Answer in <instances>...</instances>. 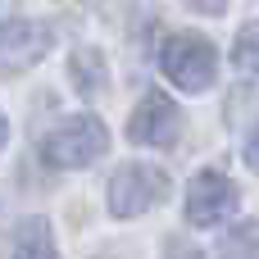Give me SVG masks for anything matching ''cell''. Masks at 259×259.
Listing matches in <instances>:
<instances>
[{
    "label": "cell",
    "mask_w": 259,
    "mask_h": 259,
    "mask_svg": "<svg viewBox=\"0 0 259 259\" xmlns=\"http://www.w3.org/2000/svg\"><path fill=\"white\" fill-rule=\"evenodd\" d=\"M105 146H109L105 123H100L96 114H73V118H64L55 132L41 137V159H46L50 168H82V164L100 159Z\"/></svg>",
    "instance_id": "cell-1"
},
{
    "label": "cell",
    "mask_w": 259,
    "mask_h": 259,
    "mask_svg": "<svg viewBox=\"0 0 259 259\" xmlns=\"http://www.w3.org/2000/svg\"><path fill=\"white\" fill-rule=\"evenodd\" d=\"M159 68H164V77H168L173 87H182V91H209L214 77H219V50H214L205 36H196V32H178V36L164 41Z\"/></svg>",
    "instance_id": "cell-2"
},
{
    "label": "cell",
    "mask_w": 259,
    "mask_h": 259,
    "mask_svg": "<svg viewBox=\"0 0 259 259\" xmlns=\"http://www.w3.org/2000/svg\"><path fill=\"white\" fill-rule=\"evenodd\" d=\"M168 196V173L150 168V164H127L109 178V209L118 219H137L150 205H159Z\"/></svg>",
    "instance_id": "cell-3"
},
{
    "label": "cell",
    "mask_w": 259,
    "mask_h": 259,
    "mask_svg": "<svg viewBox=\"0 0 259 259\" xmlns=\"http://www.w3.org/2000/svg\"><path fill=\"white\" fill-rule=\"evenodd\" d=\"M50 46H55L50 23H36V18H5V23H0V73H23V68L41 64Z\"/></svg>",
    "instance_id": "cell-4"
},
{
    "label": "cell",
    "mask_w": 259,
    "mask_h": 259,
    "mask_svg": "<svg viewBox=\"0 0 259 259\" xmlns=\"http://www.w3.org/2000/svg\"><path fill=\"white\" fill-rule=\"evenodd\" d=\"M178 132H182V114L164 91H150L127 118V137L137 146H173Z\"/></svg>",
    "instance_id": "cell-5"
},
{
    "label": "cell",
    "mask_w": 259,
    "mask_h": 259,
    "mask_svg": "<svg viewBox=\"0 0 259 259\" xmlns=\"http://www.w3.org/2000/svg\"><path fill=\"white\" fill-rule=\"evenodd\" d=\"M232 209H237V187H232L223 173L205 168V173L191 178V187H187V219H191L196 228H214V223H223Z\"/></svg>",
    "instance_id": "cell-6"
},
{
    "label": "cell",
    "mask_w": 259,
    "mask_h": 259,
    "mask_svg": "<svg viewBox=\"0 0 259 259\" xmlns=\"http://www.w3.org/2000/svg\"><path fill=\"white\" fill-rule=\"evenodd\" d=\"M68 77H73V87L91 100V96H100L105 87H109V68H105V55L100 50H77L73 59H68Z\"/></svg>",
    "instance_id": "cell-7"
},
{
    "label": "cell",
    "mask_w": 259,
    "mask_h": 259,
    "mask_svg": "<svg viewBox=\"0 0 259 259\" xmlns=\"http://www.w3.org/2000/svg\"><path fill=\"white\" fill-rule=\"evenodd\" d=\"M14 259H59L46 219H23L18 223V241H14Z\"/></svg>",
    "instance_id": "cell-8"
},
{
    "label": "cell",
    "mask_w": 259,
    "mask_h": 259,
    "mask_svg": "<svg viewBox=\"0 0 259 259\" xmlns=\"http://www.w3.org/2000/svg\"><path fill=\"white\" fill-rule=\"evenodd\" d=\"M223 259H255V228L241 223L228 241H223Z\"/></svg>",
    "instance_id": "cell-9"
},
{
    "label": "cell",
    "mask_w": 259,
    "mask_h": 259,
    "mask_svg": "<svg viewBox=\"0 0 259 259\" xmlns=\"http://www.w3.org/2000/svg\"><path fill=\"white\" fill-rule=\"evenodd\" d=\"M232 59H237V68H241V73H250V68H255V27H250V23H246V27H241V36H237V55H232Z\"/></svg>",
    "instance_id": "cell-10"
},
{
    "label": "cell",
    "mask_w": 259,
    "mask_h": 259,
    "mask_svg": "<svg viewBox=\"0 0 259 259\" xmlns=\"http://www.w3.org/2000/svg\"><path fill=\"white\" fill-rule=\"evenodd\" d=\"M164 259H205L196 246H187L182 237H168V246H164Z\"/></svg>",
    "instance_id": "cell-11"
},
{
    "label": "cell",
    "mask_w": 259,
    "mask_h": 259,
    "mask_svg": "<svg viewBox=\"0 0 259 259\" xmlns=\"http://www.w3.org/2000/svg\"><path fill=\"white\" fill-rule=\"evenodd\" d=\"M187 5H191V9H196V14H209V18H214V14H223V9H228V0H187Z\"/></svg>",
    "instance_id": "cell-12"
},
{
    "label": "cell",
    "mask_w": 259,
    "mask_h": 259,
    "mask_svg": "<svg viewBox=\"0 0 259 259\" xmlns=\"http://www.w3.org/2000/svg\"><path fill=\"white\" fill-rule=\"evenodd\" d=\"M5 141H9V123L0 118V150H5Z\"/></svg>",
    "instance_id": "cell-13"
}]
</instances>
